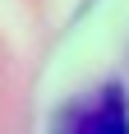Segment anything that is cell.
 <instances>
[{"mask_svg": "<svg viewBox=\"0 0 129 134\" xmlns=\"http://www.w3.org/2000/svg\"><path fill=\"white\" fill-rule=\"evenodd\" d=\"M60 134H129V97L120 83H106L78 107L64 111Z\"/></svg>", "mask_w": 129, "mask_h": 134, "instance_id": "1", "label": "cell"}]
</instances>
